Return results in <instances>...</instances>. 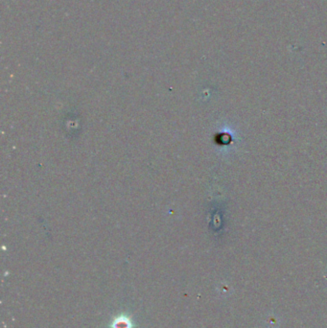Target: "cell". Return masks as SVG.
Masks as SVG:
<instances>
[{"instance_id":"6da1fadb","label":"cell","mask_w":327,"mask_h":328,"mask_svg":"<svg viewBox=\"0 0 327 328\" xmlns=\"http://www.w3.org/2000/svg\"><path fill=\"white\" fill-rule=\"evenodd\" d=\"M112 328H134V323L128 316L121 315L113 320Z\"/></svg>"}]
</instances>
